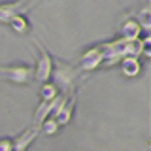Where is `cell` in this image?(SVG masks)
<instances>
[{"instance_id":"6","label":"cell","mask_w":151,"mask_h":151,"mask_svg":"<svg viewBox=\"0 0 151 151\" xmlns=\"http://www.w3.org/2000/svg\"><path fill=\"white\" fill-rule=\"evenodd\" d=\"M38 134H40V129L38 127H27L23 132H19V134L13 138V151H27L28 147L32 145V142L38 138Z\"/></svg>"},{"instance_id":"3","label":"cell","mask_w":151,"mask_h":151,"mask_svg":"<svg viewBox=\"0 0 151 151\" xmlns=\"http://www.w3.org/2000/svg\"><path fill=\"white\" fill-rule=\"evenodd\" d=\"M36 45V63H34V79L40 83L51 81V72H53V55L42 45L40 40H34Z\"/></svg>"},{"instance_id":"4","label":"cell","mask_w":151,"mask_h":151,"mask_svg":"<svg viewBox=\"0 0 151 151\" xmlns=\"http://www.w3.org/2000/svg\"><path fill=\"white\" fill-rule=\"evenodd\" d=\"M74 91V89H72ZM72 91H64L60 94V102L59 106L55 108L53 111V117L59 121L60 127H66L74 117V111H76V94Z\"/></svg>"},{"instance_id":"14","label":"cell","mask_w":151,"mask_h":151,"mask_svg":"<svg viewBox=\"0 0 151 151\" xmlns=\"http://www.w3.org/2000/svg\"><path fill=\"white\" fill-rule=\"evenodd\" d=\"M144 2H149V0H144Z\"/></svg>"},{"instance_id":"9","label":"cell","mask_w":151,"mask_h":151,"mask_svg":"<svg viewBox=\"0 0 151 151\" xmlns=\"http://www.w3.org/2000/svg\"><path fill=\"white\" fill-rule=\"evenodd\" d=\"M9 27H12V30L15 32V34H28V32L32 30V23H30V19L27 17V12H19L17 15H13L12 19H9V23H8Z\"/></svg>"},{"instance_id":"11","label":"cell","mask_w":151,"mask_h":151,"mask_svg":"<svg viewBox=\"0 0 151 151\" xmlns=\"http://www.w3.org/2000/svg\"><path fill=\"white\" fill-rule=\"evenodd\" d=\"M60 129H63V127L59 125V121H57L53 115H49V117H47V119L40 125V130L45 132V136H57V134L60 132Z\"/></svg>"},{"instance_id":"10","label":"cell","mask_w":151,"mask_h":151,"mask_svg":"<svg viewBox=\"0 0 151 151\" xmlns=\"http://www.w3.org/2000/svg\"><path fill=\"white\" fill-rule=\"evenodd\" d=\"M38 94H40V100L49 102V100H53V98L59 96L60 91H59V87H57L53 81H44V83H40V91H38Z\"/></svg>"},{"instance_id":"2","label":"cell","mask_w":151,"mask_h":151,"mask_svg":"<svg viewBox=\"0 0 151 151\" xmlns=\"http://www.w3.org/2000/svg\"><path fill=\"white\" fill-rule=\"evenodd\" d=\"M0 79L17 87H25L34 81V64L30 63H12L0 64Z\"/></svg>"},{"instance_id":"7","label":"cell","mask_w":151,"mask_h":151,"mask_svg":"<svg viewBox=\"0 0 151 151\" xmlns=\"http://www.w3.org/2000/svg\"><path fill=\"white\" fill-rule=\"evenodd\" d=\"M23 6H25V0H4V2H0V23L8 25L13 15H17L19 12H27L28 8Z\"/></svg>"},{"instance_id":"5","label":"cell","mask_w":151,"mask_h":151,"mask_svg":"<svg viewBox=\"0 0 151 151\" xmlns=\"http://www.w3.org/2000/svg\"><path fill=\"white\" fill-rule=\"evenodd\" d=\"M119 68L125 78H138L142 74V70H144V63L136 55H127L119 60Z\"/></svg>"},{"instance_id":"8","label":"cell","mask_w":151,"mask_h":151,"mask_svg":"<svg viewBox=\"0 0 151 151\" xmlns=\"http://www.w3.org/2000/svg\"><path fill=\"white\" fill-rule=\"evenodd\" d=\"M142 34H145V32H142L136 19H127L121 25V40L123 42H140Z\"/></svg>"},{"instance_id":"12","label":"cell","mask_w":151,"mask_h":151,"mask_svg":"<svg viewBox=\"0 0 151 151\" xmlns=\"http://www.w3.org/2000/svg\"><path fill=\"white\" fill-rule=\"evenodd\" d=\"M151 9L147 8V6H144L140 9V13H138V17H136V21H138V25H140V28H142V32H145L147 34L149 32V28H151Z\"/></svg>"},{"instance_id":"1","label":"cell","mask_w":151,"mask_h":151,"mask_svg":"<svg viewBox=\"0 0 151 151\" xmlns=\"http://www.w3.org/2000/svg\"><path fill=\"white\" fill-rule=\"evenodd\" d=\"M83 72L79 68V64H70L63 59H55L53 57V72H51V81H53L59 91H72L76 79L79 78Z\"/></svg>"},{"instance_id":"13","label":"cell","mask_w":151,"mask_h":151,"mask_svg":"<svg viewBox=\"0 0 151 151\" xmlns=\"http://www.w3.org/2000/svg\"><path fill=\"white\" fill-rule=\"evenodd\" d=\"M0 151H13V136H2L0 138Z\"/></svg>"}]
</instances>
